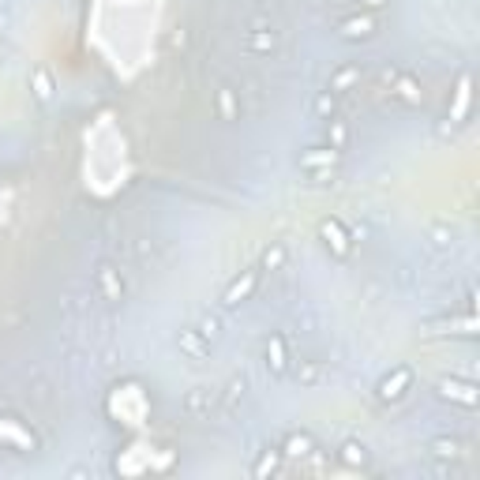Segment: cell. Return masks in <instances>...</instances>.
I'll list each match as a JSON object with an SVG mask.
<instances>
[{
  "label": "cell",
  "mask_w": 480,
  "mask_h": 480,
  "mask_svg": "<svg viewBox=\"0 0 480 480\" xmlns=\"http://www.w3.org/2000/svg\"><path fill=\"white\" fill-rule=\"evenodd\" d=\"M255 286H259V270H244V274H240V278L233 281V286L226 289V297H221V304H226V308H237V304H244V300L255 293Z\"/></svg>",
  "instance_id": "6da1fadb"
},
{
  "label": "cell",
  "mask_w": 480,
  "mask_h": 480,
  "mask_svg": "<svg viewBox=\"0 0 480 480\" xmlns=\"http://www.w3.org/2000/svg\"><path fill=\"white\" fill-rule=\"evenodd\" d=\"M94 281H98V293L106 297V300H124V281H120V270H113L109 263H106V267H98Z\"/></svg>",
  "instance_id": "7a4b0ae2"
},
{
  "label": "cell",
  "mask_w": 480,
  "mask_h": 480,
  "mask_svg": "<svg viewBox=\"0 0 480 480\" xmlns=\"http://www.w3.org/2000/svg\"><path fill=\"white\" fill-rule=\"evenodd\" d=\"M409 383H413V372H409V368H394V375H387V379L379 383V398L383 401H398Z\"/></svg>",
  "instance_id": "3957f363"
},
{
  "label": "cell",
  "mask_w": 480,
  "mask_h": 480,
  "mask_svg": "<svg viewBox=\"0 0 480 480\" xmlns=\"http://www.w3.org/2000/svg\"><path fill=\"white\" fill-rule=\"evenodd\" d=\"M214 401H218V394H214L210 387H192L184 394V413L188 417H203V413H210Z\"/></svg>",
  "instance_id": "277c9868"
},
{
  "label": "cell",
  "mask_w": 480,
  "mask_h": 480,
  "mask_svg": "<svg viewBox=\"0 0 480 480\" xmlns=\"http://www.w3.org/2000/svg\"><path fill=\"white\" fill-rule=\"evenodd\" d=\"M338 34H341L346 41L372 38V34H375V19H372V15H353V19H341V23H338Z\"/></svg>",
  "instance_id": "5b68a950"
},
{
  "label": "cell",
  "mask_w": 480,
  "mask_h": 480,
  "mask_svg": "<svg viewBox=\"0 0 480 480\" xmlns=\"http://www.w3.org/2000/svg\"><path fill=\"white\" fill-rule=\"evenodd\" d=\"M180 349H184V353L188 357H192V360H203V357H210V341L207 338H203V334L199 330H195V327H184V330H180Z\"/></svg>",
  "instance_id": "8992f818"
},
{
  "label": "cell",
  "mask_w": 480,
  "mask_h": 480,
  "mask_svg": "<svg viewBox=\"0 0 480 480\" xmlns=\"http://www.w3.org/2000/svg\"><path fill=\"white\" fill-rule=\"evenodd\" d=\"M248 49H252V53H274V49H278V34L274 30H252L248 34Z\"/></svg>",
  "instance_id": "52a82bcc"
},
{
  "label": "cell",
  "mask_w": 480,
  "mask_h": 480,
  "mask_svg": "<svg viewBox=\"0 0 480 480\" xmlns=\"http://www.w3.org/2000/svg\"><path fill=\"white\" fill-rule=\"evenodd\" d=\"M218 113H221V120H237L240 117V101H237L233 87H221L218 90Z\"/></svg>",
  "instance_id": "ba28073f"
},
{
  "label": "cell",
  "mask_w": 480,
  "mask_h": 480,
  "mask_svg": "<svg viewBox=\"0 0 480 480\" xmlns=\"http://www.w3.org/2000/svg\"><path fill=\"white\" fill-rule=\"evenodd\" d=\"M286 364H289L286 341H281V338H270V341H267V368H270V372H286Z\"/></svg>",
  "instance_id": "9c48e42d"
},
{
  "label": "cell",
  "mask_w": 480,
  "mask_h": 480,
  "mask_svg": "<svg viewBox=\"0 0 480 480\" xmlns=\"http://www.w3.org/2000/svg\"><path fill=\"white\" fill-rule=\"evenodd\" d=\"M312 435L308 432H293V435H286V454L289 458H304V454H312Z\"/></svg>",
  "instance_id": "30bf717a"
},
{
  "label": "cell",
  "mask_w": 480,
  "mask_h": 480,
  "mask_svg": "<svg viewBox=\"0 0 480 480\" xmlns=\"http://www.w3.org/2000/svg\"><path fill=\"white\" fill-rule=\"evenodd\" d=\"M323 237H327V244H330L338 255H346V252H349V237L341 233L338 221H323Z\"/></svg>",
  "instance_id": "8fae6325"
},
{
  "label": "cell",
  "mask_w": 480,
  "mask_h": 480,
  "mask_svg": "<svg viewBox=\"0 0 480 480\" xmlns=\"http://www.w3.org/2000/svg\"><path fill=\"white\" fill-rule=\"evenodd\" d=\"M334 113H338V98H334V90H319L315 94V117L334 120Z\"/></svg>",
  "instance_id": "7c38bea8"
},
{
  "label": "cell",
  "mask_w": 480,
  "mask_h": 480,
  "mask_svg": "<svg viewBox=\"0 0 480 480\" xmlns=\"http://www.w3.org/2000/svg\"><path fill=\"white\" fill-rule=\"evenodd\" d=\"M281 267H286V244H270L267 252H263L259 270H281Z\"/></svg>",
  "instance_id": "4fadbf2b"
},
{
  "label": "cell",
  "mask_w": 480,
  "mask_h": 480,
  "mask_svg": "<svg viewBox=\"0 0 480 480\" xmlns=\"http://www.w3.org/2000/svg\"><path fill=\"white\" fill-rule=\"evenodd\" d=\"M357 79H360V68H357V64H349V68H338L327 90H334V94H338V90H346L349 83H357Z\"/></svg>",
  "instance_id": "5bb4252c"
},
{
  "label": "cell",
  "mask_w": 480,
  "mask_h": 480,
  "mask_svg": "<svg viewBox=\"0 0 480 480\" xmlns=\"http://www.w3.org/2000/svg\"><path fill=\"white\" fill-rule=\"evenodd\" d=\"M443 394H447V398H458L461 406H473L477 401V394H473L469 383H443Z\"/></svg>",
  "instance_id": "9a60e30c"
},
{
  "label": "cell",
  "mask_w": 480,
  "mask_h": 480,
  "mask_svg": "<svg viewBox=\"0 0 480 480\" xmlns=\"http://www.w3.org/2000/svg\"><path fill=\"white\" fill-rule=\"evenodd\" d=\"M297 379L308 383V387H312V383H319V379H323V364H319V360H300Z\"/></svg>",
  "instance_id": "2e32d148"
},
{
  "label": "cell",
  "mask_w": 480,
  "mask_h": 480,
  "mask_svg": "<svg viewBox=\"0 0 480 480\" xmlns=\"http://www.w3.org/2000/svg\"><path fill=\"white\" fill-rule=\"evenodd\" d=\"M195 330H199L207 341H218V338H221V319H218V315H203Z\"/></svg>",
  "instance_id": "e0dca14e"
},
{
  "label": "cell",
  "mask_w": 480,
  "mask_h": 480,
  "mask_svg": "<svg viewBox=\"0 0 480 480\" xmlns=\"http://www.w3.org/2000/svg\"><path fill=\"white\" fill-rule=\"evenodd\" d=\"M327 139H330V147L334 150H341L349 143V128L341 124V120H330V128H327Z\"/></svg>",
  "instance_id": "ac0fdd59"
},
{
  "label": "cell",
  "mask_w": 480,
  "mask_h": 480,
  "mask_svg": "<svg viewBox=\"0 0 480 480\" xmlns=\"http://www.w3.org/2000/svg\"><path fill=\"white\" fill-rule=\"evenodd\" d=\"M334 158H338V150H319V154H304V158H300V166H304V169H315V166H327V161H334Z\"/></svg>",
  "instance_id": "d6986e66"
},
{
  "label": "cell",
  "mask_w": 480,
  "mask_h": 480,
  "mask_svg": "<svg viewBox=\"0 0 480 480\" xmlns=\"http://www.w3.org/2000/svg\"><path fill=\"white\" fill-rule=\"evenodd\" d=\"M237 398H244V379H229V387H226V398H221V406H226V409H233V406H237Z\"/></svg>",
  "instance_id": "ffe728a7"
},
{
  "label": "cell",
  "mask_w": 480,
  "mask_h": 480,
  "mask_svg": "<svg viewBox=\"0 0 480 480\" xmlns=\"http://www.w3.org/2000/svg\"><path fill=\"white\" fill-rule=\"evenodd\" d=\"M34 94H38V98H49V94H53V79H49L46 72H34Z\"/></svg>",
  "instance_id": "44dd1931"
},
{
  "label": "cell",
  "mask_w": 480,
  "mask_h": 480,
  "mask_svg": "<svg viewBox=\"0 0 480 480\" xmlns=\"http://www.w3.org/2000/svg\"><path fill=\"white\" fill-rule=\"evenodd\" d=\"M341 458H346L349 466H357V461H364L368 454H364V447H360V443H346V447H341Z\"/></svg>",
  "instance_id": "7402d4cb"
},
{
  "label": "cell",
  "mask_w": 480,
  "mask_h": 480,
  "mask_svg": "<svg viewBox=\"0 0 480 480\" xmlns=\"http://www.w3.org/2000/svg\"><path fill=\"white\" fill-rule=\"evenodd\" d=\"M435 454H439V458H461V447H458V443L439 439V443H435Z\"/></svg>",
  "instance_id": "603a6c76"
},
{
  "label": "cell",
  "mask_w": 480,
  "mask_h": 480,
  "mask_svg": "<svg viewBox=\"0 0 480 480\" xmlns=\"http://www.w3.org/2000/svg\"><path fill=\"white\" fill-rule=\"evenodd\" d=\"M398 94H401L406 101H417V87H413L409 79H401V83H398Z\"/></svg>",
  "instance_id": "cb8c5ba5"
},
{
  "label": "cell",
  "mask_w": 480,
  "mask_h": 480,
  "mask_svg": "<svg viewBox=\"0 0 480 480\" xmlns=\"http://www.w3.org/2000/svg\"><path fill=\"white\" fill-rule=\"evenodd\" d=\"M274 466H278V454H267V458H263V461H259V466H255V473H259V477H263V473H270V469H274Z\"/></svg>",
  "instance_id": "d4e9b609"
},
{
  "label": "cell",
  "mask_w": 480,
  "mask_h": 480,
  "mask_svg": "<svg viewBox=\"0 0 480 480\" xmlns=\"http://www.w3.org/2000/svg\"><path fill=\"white\" fill-rule=\"evenodd\" d=\"M360 4H364V8H383L387 0H360Z\"/></svg>",
  "instance_id": "484cf974"
}]
</instances>
